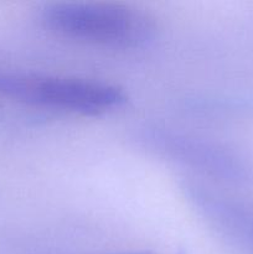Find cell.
<instances>
[{"mask_svg": "<svg viewBox=\"0 0 253 254\" xmlns=\"http://www.w3.org/2000/svg\"><path fill=\"white\" fill-rule=\"evenodd\" d=\"M42 21L60 36L104 46H139L154 32L148 15L114 2H55L45 7Z\"/></svg>", "mask_w": 253, "mask_h": 254, "instance_id": "cell-1", "label": "cell"}, {"mask_svg": "<svg viewBox=\"0 0 253 254\" xmlns=\"http://www.w3.org/2000/svg\"><path fill=\"white\" fill-rule=\"evenodd\" d=\"M0 93L26 103L84 116L114 111L126 101L123 89L114 84L64 76L0 73Z\"/></svg>", "mask_w": 253, "mask_h": 254, "instance_id": "cell-2", "label": "cell"}, {"mask_svg": "<svg viewBox=\"0 0 253 254\" xmlns=\"http://www.w3.org/2000/svg\"><path fill=\"white\" fill-rule=\"evenodd\" d=\"M122 254H150V253H122Z\"/></svg>", "mask_w": 253, "mask_h": 254, "instance_id": "cell-3", "label": "cell"}]
</instances>
